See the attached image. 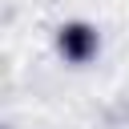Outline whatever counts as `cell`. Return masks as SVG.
<instances>
[{
	"instance_id": "cell-1",
	"label": "cell",
	"mask_w": 129,
	"mask_h": 129,
	"mask_svg": "<svg viewBox=\"0 0 129 129\" xmlns=\"http://www.w3.org/2000/svg\"><path fill=\"white\" fill-rule=\"evenodd\" d=\"M52 44H56V56L64 60V64H89L97 52H101V28L97 24H89V20H64L60 28H56V36H52Z\"/></svg>"
}]
</instances>
